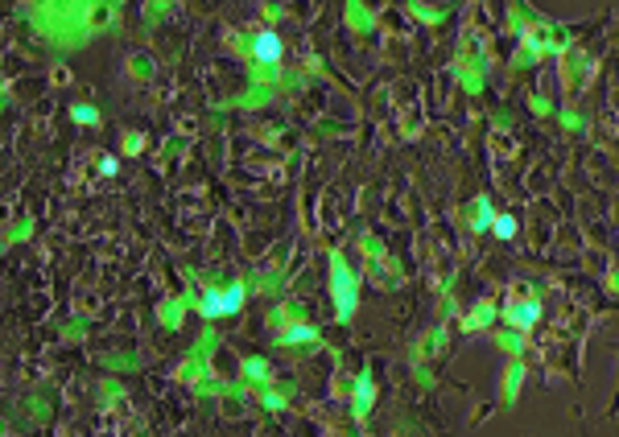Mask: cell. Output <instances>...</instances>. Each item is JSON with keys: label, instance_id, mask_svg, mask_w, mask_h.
<instances>
[{"label": "cell", "instance_id": "cell-1", "mask_svg": "<svg viewBox=\"0 0 619 437\" xmlns=\"http://www.w3.org/2000/svg\"><path fill=\"white\" fill-rule=\"evenodd\" d=\"M244 297H248V289H244V285L207 289V293H202V301H198V310H202V318H223V314H235V310L244 306Z\"/></svg>", "mask_w": 619, "mask_h": 437}, {"label": "cell", "instance_id": "cell-2", "mask_svg": "<svg viewBox=\"0 0 619 437\" xmlns=\"http://www.w3.org/2000/svg\"><path fill=\"white\" fill-rule=\"evenodd\" d=\"M331 285H335V306H339V318L347 322L351 314H355V277L343 268V260L335 256V277H331Z\"/></svg>", "mask_w": 619, "mask_h": 437}, {"label": "cell", "instance_id": "cell-3", "mask_svg": "<svg viewBox=\"0 0 619 437\" xmlns=\"http://www.w3.org/2000/svg\"><path fill=\"white\" fill-rule=\"evenodd\" d=\"M252 54H256L260 62H281L285 45H281V37H277L273 29H264V33H256V41H252Z\"/></svg>", "mask_w": 619, "mask_h": 437}, {"label": "cell", "instance_id": "cell-4", "mask_svg": "<svg viewBox=\"0 0 619 437\" xmlns=\"http://www.w3.org/2000/svg\"><path fill=\"white\" fill-rule=\"evenodd\" d=\"M537 318H541V301H516V306L508 310V322H512L516 330H533Z\"/></svg>", "mask_w": 619, "mask_h": 437}, {"label": "cell", "instance_id": "cell-5", "mask_svg": "<svg viewBox=\"0 0 619 437\" xmlns=\"http://www.w3.org/2000/svg\"><path fill=\"white\" fill-rule=\"evenodd\" d=\"M492 231H496L500 239H512V235H516V219H512V215H500V219H492Z\"/></svg>", "mask_w": 619, "mask_h": 437}, {"label": "cell", "instance_id": "cell-6", "mask_svg": "<svg viewBox=\"0 0 619 437\" xmlns=\"http://www.w3.org/2000/svg\"><path fill=\"white\" fill-rule=\"evenodd\" d=\"M70 116H74V124H95V120H99V111H95L91 103H78Z\"/></svg>", "mask_w": 619, "mask_h": 437}, {"label": "cell", "instance_id": "cell-7", "mask_svg": "<svg viewBox=\"0 0 619 437\" xmlns=\"http://www.w3.org/2000/svg\"><path fill=\"white\" fill-rule=\"evenodd\" d=\"M475 211H479V215H475V227H479V231H487V227H492V206H487V198H479V206H475Z\"/></svg>", "mask_w": 619, "mask_h": 437}, {"label": "cell", "instance_id": "cell-8", "mask_svg": "<svg viewBox=\"0 0 619 437\" xmlns=\"http://www.w3.org/2000/svg\"><path fill=\"white\" fill-rule=\"evenodd\" d=\"M285 343H314V330H310V326H293V330L285 334Z\"/></svg>", "mask_w": 619, "mask_h": 437}, {"label": "cell", "instance_id": "cell-9", "mask_svg": "<svg viewBox=\"0 0 619 437\" xmlns=\"http://www.w3.org/2000/svg\"><path fill=\"white\" fill-rule=\"evenodd\" d=\"M521 376H525V372H521V367H512V376H508V396H516V388H521Z\"/></svg>", "mask_w": 619, "mask_h": 437}, {"label": "cell", "instance_id": "cell-10", "mask_svg": "<svg viewBox=\"0 0 619 437\" xmlns=\"http://www.w3.org/2000/svg\"><path fill=\"white\" fill-rule=\"evenodd\" d=\"M368 405H372V384L364 380V384H359V409H368Z\"/></svg>", "mask_w": 619, "mask_h": 437}]
</instances>
